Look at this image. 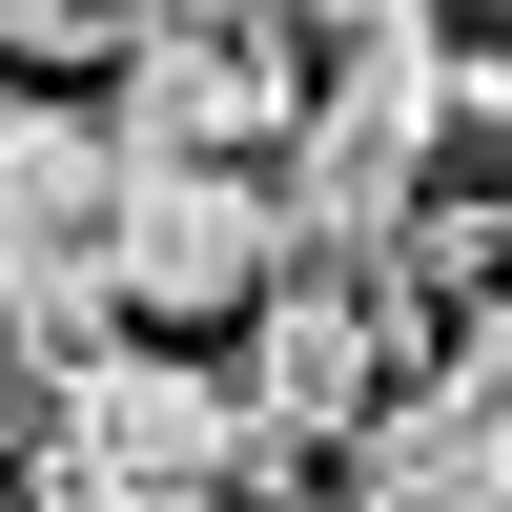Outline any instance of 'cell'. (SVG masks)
Wrapping results in <instances>:
<instances>
[{
    "mask_svg": "<svg viewBox=\"0 0 512 512\" xmlns=\"http://www.w3.org/2000/svg\"><path fill=\"white\" fill-rule=\"evenodd\" d=\"M226 512H328V492H226Z\"/></svg>",
    "mask_w": 512,
    "mask_h": 512,
    "instance_id": "9c48e42d",
    "label": "cell"
},
{
    "mask_svg": "<svg viewBox=\"0 0 512 512\" xmlns=\"http://www.w3.org/2000/svg\"><path fill=\"white\" fill-rule=\"evenodd\" d=\"M103 144L267 164V144H287V41H226V21H144V0H123V41H103Z\"/></svg>",
    "mask_w": 512,
    "mask_h": 512,
    "instance_id": "8992f818",
    "label": "cell"
},
{
    "mask_svg": "<svg viewBox=\"0 0 512 512\" xmlns=\"http://www.w3.org/2000/svg\"><path fill=\"white\" fill-rule=\"evenodd\" d=\"M103 185H123V144H103V103H41V82H0V349H82V328H123L103 308Z\"/></svg>",
    "mask_w": 512,
    "mask_h": 512,
    "instance_id": "7a4b0ae2",
    "label": "cell"
},
{
    "mask_svg": "<svg viewBox=\"0 0 512 512\" xmlns=\"http://www.w3.org/2000/svg\"><path fill=\"white\" fill-rule=\"evenodd\" d=\"M226 328H246L226 390H246V431H267V472H287V451H328V431L410 369V287H369V267H267Z\"/></svg>",
    "mask_w": 512,
    "mask_h": 512,
    "instance_id": "3957f363",
    "label": "cell"
},
{
    "mask_svg": "<svg viewBox=\"0 0 512 512\" xmlns=\"http://www.w3.org/2000/svg\"><path fill=\"white\" fill-rule=\"evenodd\" d=\"M287 267V226H267V164H185V144H123V185H103V308H246V287Z\"/></svg>",
    "mask_w": 512,
    "mask_h": 512,
    "instance_id": "5b68a950",
    "label": "cell"
},
{
    "mask_svg": "<svg viewBox=\"0 0 512 512\" xmlns=\"http://www.w3.org/2000/svg\"><path fill=\"white\" fill-rule=\"evenodd\" d=\"M451 21H472V0H451Z\"/></svg>",
    "mask_w": 512,
    "mask_h": 512,
    "instance_id": "8fae6325",
    "label": "cell"
},
{
    "mask_svg": "<svg viewBox=\"0 0 512 512\" xmlns=\"http://www.w3.org/2000/svg\"><path fill=\"white\" fill-rule=\"evenodd\" d=\"M267 492L226 349H164V328H82L41 349V431H21V512H226Z\"/></svg>",
    "mask_w": 512,
    "mask_h": 512,
    "instance_id": "6da1fadb",
    "label": "cell"
},
{
    "mask_svg": "<svg viewBox=\"0 0 512 512\" xmlns=\"http://www.w3.org/2000/svg\"><path fill=\"white\" fill-rule=\"evenodd\" d=\"M0 512H21V472H0Z\"/></svg>",
    "mask_w": 512,
    "mask_h": 512,
    "instance_id": "30bf717a",
    "label": "cell"
},
{
    "mask_svg": "<svg viewBox=\"0 0 512 512\" xmlns=\"http://www.w3.org/2000/svg\"><path fill=\"white\" fill-rule=\"evenodd\" d=\"M328 512H492V472H512V390H492V308H451L431 328V369H390V390L328 431Z\"/></svg>",
    "mask_w": 512,
    "mask_h": 512,
    "instance_id": "277c9868",
    "label": "cell"
},
{
    "mask_svg": "<svg viewBox=\"0 0 512 512\" xmlns=\"http://www.w3.org/2000/svg\"><path fill=\"white\" fill-rule=\"evenodd\" d=\"M123 41V0H0V82H41V62H103Z\"/></svg>",
    "mask_w": 512,
    "mask_h": 512,
    "instance_id": "52a82bcc",
    "label": "cell"
},
{
    "mask_svg": "<svg viewBox=\"0 0 512 512\" xmlns=\"http://www.w3.org/2000/svg\"><path fill=\"white\" fill-rule=\"evenodd\" d=\"M144 21H226V41H287L308 0H144Z\"/></svg>",
    "mask_w": 512,
    "mask_h": 512,
    "instance_id": "ba28073f",
    "label": "cell"
}]
</instances>
